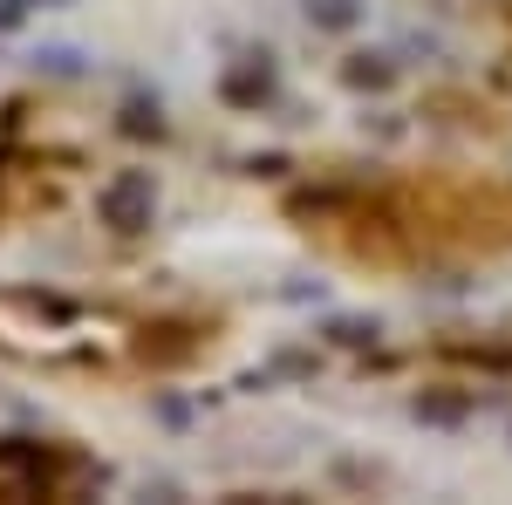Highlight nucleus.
Masks as SVG:
<instances>
[{"label":"nucleus","instance_id":"obj_1","mask_svg":"<svg viewBox=\"0 0 512 505\" xmlns=\"http://www.w3.org/2000/svg\"><path fill=\"white\" fill-rule=\"evenodd\" d=\"M96 212H103V226H117V233H144L151 212H158V185H151V171H117V178L96 192Z\"/></svg>","mask_w":512,"mask_h":505},{"label":"nucleus","instance_id":"obj_2","mask_svg":"<svg viewBox=\"0 0 512 505\" xmlns=\"http://www.w3.org/2000/svg\"><path fill=\"white\" fill-rule=\"evenodd\" d=\"M274 96V69H267V55L253 62V69H233L226 76V103H267Z\"/></svg>","mask_w":512,"mask_h":505},{"label":"nucleus","instance_id":"obj_3","mask_svg":"<svg viewBox=\"0 0 512 505\" xmlns=\"http://www.w3.org/2000/svg\"><path fill=\"white\" fill-rule=\"evenodd\" d=\"M342 76H349V89H390L396 62H390V55H349V69H342Z\"/></svg>","mask_w":512,"mask_h":505},{"label":"nucleus","instance_id":"obj_4","mask_svg":"<svg viewBox=\"0 0 512 505\" xmlns=\"http://www.w3.org/2000/svg\"><path fill=\"white\" fill-rule=\"evenodd\" d=\"M308 21H315V28H349V21H355V0H315V7H308Z\"/></svg>","mask_w":512,"mask_h":505},{"label":"nucleus","instance_id":"obj_5","mask_svg":"<svg viewBox=\"0 0 512 505\" xmlns=\"http://www.w3.org/2000/svg\"><path fill=\"white\" fill-rule=\"evenodd\" d=\"M35 69H48V76H76V69H82V55H76V48H41V55H35Z\"/></svg>","mask_w":512,"mask_h":505},{"label":"nucleus","instance_id":"obj_6","mask_svg":"<svg viewBox=\"0 0 512 505\" xmlns=\"http://www.w3.org/2000/svg\"><path fill=\"white\" fill-rule=\"evenodd\" d=\"M328 335H335V342H349V349H362V342H376V321H335Z\"/></svg>","mask_w":512,"mask_h":505}]
</instances>
